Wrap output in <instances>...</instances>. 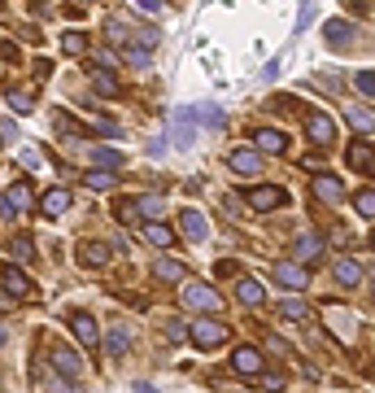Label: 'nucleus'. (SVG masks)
Masks as SVG:
<instances>
[{
	"label": "nucleus",
	"mask_w": 375,
	"mask_h": 393,
	"mask_svg": "<svg viewBox=\"0 0 375 393\" xmlns=\"http://www.w3.org/2000/svg\"><path fill=\"white\" fill-rule=\"evenodd\" d=\"M9 302H13V293H0V310H5Z\"/></svg>",
	"instance_id": "37998d69"
},
{
	"label": "nucleus",
	"mask_w": 375,
	"mask_h": 393,
	"mask_svg": "<svg viewBox=\"0 0 375 393\" xmlns=\"http://www.w3.org/2000/svg\"><path fill=\"white\" fill-rule=\"evenodd\" d=\"M92 92L96 96H118V75L105 70V66H101V70H92Z\"/></svg>",
	"instance_id": "aec40b11"
},
{
	"label": "nucleus",
	"mask_w": 375,
	"mask_h": 393,
	"mask_svg": "<svg viewBox=\"0 0 375 393\" xmlns=\"http://www.w3.org/2000/svg\"><path fill=\"white\" fill-rule=\"evenodd\" d=\"M153 280H161V284H184V267H179L175 258H157L153 262Z\"/></svg>",
	"instance_id": "f3484780"
},
{
	"label": "nucleus",
	"mask_w": 375,
	"mask_h": 393,
	"mask_svg": "<svg viewBox=\"0 0 375 393\" xmlns=\"http://www.w3.org/2000/svg\"><path fill=\"white\" fill-rule=\"evenodd\" d=\"M53 363H57L61 371H66V376H70V380H74V376H79V371H83V363H79V358H74L70 350H61V346L53 350Z\"/></svg>",
	"instance_id": "cd10ccee"
},
{
	"label": "nucleus",
	"mask_w": 375,
	"mask_h": 393,
	"mask_svg": "<svg viewBox=\"0 0 375 393\" xmlns=\"http://www.w3.org/2000/svg\"><path fill=\"white\" fill-rule=\"evenodd\" d=\"M192 114H197L205 127H223V109L218 105H192Z\"/></svg>",
	"instance_id": "72a5a7b5"
},
{
	"label": "nucleus",
	"mask_w": 375,
	"mask_h": 393,
	"mask_svg": "<svg viewBox=\"0 0 375 393\" xmlns=\"http://www.w3.org/2000/svg\"><path fill=\"white\" fill-rule=\"evenodd\" d=\"M319 254H323V236H314V232L297 236V245H292V258H301V262H314Z\"/></svg>",
	"instance_id": "a211bd4d"
},
{
	"label": "nucleus",
	"mask_w": 375,
	"mask_h": 393,
	"mask_svg": "<svg viewBox=\"0 0 375 393\" xmlns=\"http://www.w3.org/2000/svg\"><path fill=\"white\" fill-rule=\"evenodd\" d=\"M275 280L297 293V288H310V271L301 267V262H275Z\"/></svg>",
	"instance_id": "20e7f679"
},
{
	"label": "nucleus",
	"mask_w": 375,
	"mask_h": 393,
	"mask_svg": "<svg viewBox=\"0 0 375 393\" xmlns=\"http://www.w3.org/2000/svg\"><path fill=\"white\" fill-rule=\"evenodd\" d=\"M192 123H197V114H192V109H175V114H170L175 149H188V144H192Z\"/></svg>",
	"instance_id": "423d86ee"
},
{
	"label": "nucleus",
	"mask_w": 375,
	"mask_h": 393,
	"mask_svg": "<svg viewBox=\"0 0 375 393\" xmlns=\"http://www.w3.org/2000/svg\"><path fill=\"white\" fill-rule=\"evenodd\" d=\"M61 48H66L70 57H83V53H88V36H79V31H66V36H61Z\"/></svg>",
	"instance_id": "7c9ffc66"
},
{
	"label": "nucleus",
	"mask_w": 375,
	"mask_h": 393,
	"mask_svg": "<svg viewBox=\"0 0 375 393\" xmlns=\"http://www.w3.org/2000/svg\"><path fill=\"white\" fill-rule=\"evenodd\" d=\"M127 346H131L127 328H113V332L105 337V350H109V358H122V354H127Z\"/></svg>",
	"instance_id": "a878e982"
},
{
	"label": "nucleus",
	"mask_w": 375,
	"mask_h": 393,
	"mask_svg": "<svg viewBox=\"0 0 375 393\" xmlns=\"http://www.w3.org/2000/svg\"><path fill=\"white\" fill-rule=\"evenodd\" d=\"M280 319H310V306L301 298H284L280 302Z\"/></svg>",
	"instance_id": "c85d7f7f"
},
{
	"label": "nucleus",
	"mask_w": 375,
	"mask_h": 393,
	"mask_svg": "<svg viewBox=\"0 0 375 393\" xmlns=\"http://www.w3.org/2000/svg\"><path fill=\"white\" fill-rule=\"evenodd\" d=\"M79 258H83L88 267H105V262H109V245L92 240V245H83V249H79Z\"/></svg>",
	"instance_id": "b1692460"
},
{
	"label": "nucleus",
	"mask_w": 375,
	"mask_h": 393,
	"mask_svg": "<svg viewBox=\"0 0 375 393\" xmlns=\"http://www.w3.org/2000/svg\"><path fill=\"white\" fill-rule=\"evenodd\" d=\"M70 332H74V341L83 350H96L101 346V332H96V319L92 315H70Z\"/></svg>",
	"instance_id": "39448f33"
},
{
	"label": "nucleus",
	"mask_w": 375,
	"mask_h": 393,
	"mask_svg": "<svg viewBox=\"0 0 375 393\" xmlns=\"http://www.w3.org/2000/svg\"><path fill=\"white\" fill-rule=\"evenodd\" d=\"M353 88L362 92V96H375V70H358L353 75Z\"/></svg>",
	"instance_id": "c9c22d12"
},
{
	"label": "nucleus",
	"mask_w": 375,
	"mask_h": 393,
	"mask_svg": "<svg viewBox=\"0 0 375 393\" xmlns=\"http://www.w3.org/2000/svg\"><path fill=\"white\" fill-rule=\"evenodd\" d=\"M336 280L345 284V288H353V284H362V267H358L353 258H336Z\"/></svg>",
	"instance_id": "412c9836"
},
{
	"label": "nucleus",
	"mask_w": 375,
	"mask_h": 393,
	"mask_svg": "<svg viewBox=\"0 0 375 393\" xmlns=\"http://www.w3.org/2000/svg\"><path fill=\"white\" fill-rule=\"evenodd\" d=\"M70 201H74V196H70V188H53V192H44V201H40V210H44V215H66V210H70Z\"/></svg>",
	"instance_id": "dca6fc26"
},
{
	"label": "nucleus",
	"mask_w": 375,
	"mask_h": 393,
	"mask_svg": "<svg viewBox=\"0 0 375 393\" xmlns=\"http://www.w3.org/2000/svg\"><path fill=\"white\" fill-rule=\"evenodd\" d=\"M323 40H328L332 48H349V44H353V22L328 18V22H323Z\"/></svg>",
	"instance_id": "0eeeda50"
},
{
	"label": "nucleus",
	"mask_w": 375,
	"mask_h": 393,
	"mask_svg": "<svg viewBox=\"0 0 375 393\" xmlns=\"http://www.w3.org/2000/svg\"><path fill=\"white\" fill-rule=\"evenodd\" d=\"M0 346H5V328H0Z\"/></svg>",
	"instance_id": "c03bdc74"
},
{
	"label": "nucleus",
	"mask_w": 375,
	"mask_h": 393,
	"mask_svg": "<svg viewBox=\"0 0 375 393\" xmlns=\"http://www.w3.org/2000/svg\"><path fill=\"white\" fill-rule=\"evenodd\" d=\"M136 5H140V13H157V9H161V0H136Z\"/></svg>",
	"instance_id": "a19ab883"
},
{
	"label": "nucleus",
	"mask_w": 375,
	"mask_h": 393,
	"mask_svg": "<svg viewBox=\"0 0 375 393\" xmlns=\"http://www.w3.org/2000/svg\"><path fill=\"white\" fill-rule=\"evenodd\" d=\"M371 249H375V236H371Z\"/></svg>",
	"instance_id": "a18cd8bd"
},
{
	"label": "nucleus",
	"mask_w": 375,
	"mask_h": 393,
	"mask_svg": "<svg viewBox=\"0 0 375 393\" xmlns=\"http://www.w3.org/2000/svg\"><path fill=\"white\" fill-rule=\"evenodd\" d=\"M214 275H218V280H232V275H236V262H218Z\"/></svg>",
	"instance_id": "58836bf2"
},
{
	"label": "nucleus",
	"mask_w": 375,
	"mask_h": 393,
	"mask_svg": "<svg viewBox=\"0 0 375 393\" xmlns=\"http://www.w3.org/2000/svg\"><path fill=\"white\" fill-rule=\"evenodd\" d=\"M314 9H319V5H301V18H297V26H292V31H305L310 22H314Z\"/></svg>",
	"instance_id": "4c0bfd02"
},
{
	"label": "nucleus",
	"mask_w": 375,
	"mask_h": 393,
	"mask_svg": "<svg viewBox=\"0 0 375 393\" xmlns=\"http://www.w3.org/2000/svg\"><path fill=\"white\" fill-rule=\"evenodd\" d=\"M349 167L375 179V149H371V144H362V140H353L349 144Z\"/></svg>",
	"instance_id": "9b49d317"
},
{
	"label": "nucleus",
	"mask_w": 375,
	"mask_h": 393,
	"mask_svg": "<svg viewBox=\"0 0 375 393\" xmlns=\"http://www.w3.org/2000/svg\"><path fill=\"white\" fill-rule=\"evenodd\" d=\"M9 105L18 114H31V105H35V92L31 88H9Z\"/></svg>",
	"instance_id": "c756f323"
},
{
	"label": "nucleus",
	"mask_w": 375,
	"mask_h": 393,
	"mask_svg": "<svg viewBox=\"0 0 375 393\" xmlns=\"http://www.w3.org/2000/svg\"><path fill=\"white\" fill-rule=\"evenodd\" d=\"M227 167H232L236 175H257L262 157H257V149H232V153H227Z\"/></svg>",
	"instance_id": "9d476101"
},
{
	"label": "nucleus",
	"mask_w": 375,
	"mask_h": 393,
	"mask_svg": "<svg viewBox=\"0 0 375 393\" xmlns=\"http://www.w3.org/2000/svg\"><path fill=\"white\" fill-rule=\"evenodd\" d=\"M9 254L18 258V262H31V258H35V245H31V236H13L9 240Z\"/></svg>",
	"instance_id": "473e14b6"
},
{
	"label": "nucleus",
	"mask_w": 375,
	"mask_h": 393,
	"mask_svg": "<svg viewBox=\"0 0 375 393\" xmlns=\"http://www.w3.org/2000/svg\"><path fill=\"white\" fill-rule=\"evenodd\" d=\"M249 206H253V210H275V206H284V188H275V184L253 188V192H249Z\"/></svg>",
	"instance_id": "4468645a"
},
{
	"label": "nucleus",
	"mask_w": 375,
	"mask_h": 393,
	"mask_svg": "<svg viewBox=\"0 0 375 393\" xmlns=\"http://www.w3.org/2000/svg\"><path fill=\"white\" fill-rule=\"evenodd\" d=\"M5 206L13 210V215H22V210L31 206V188H26V184H13V188H9V196H5Z\"/></svg>",
	"instance_id": "bb28decb"
},
{
	"label": "nucleus",
	"mask_w": 375,
	"mask_h": 393,
	"mask_svg": "<svg viewBox=\"0 0 375 393\" xmlns=\"http://www.w3.org/2000/svg\"><path fill=\"white\" fill-rule=\"evenodd\" d=\"M349 127L367 136V131H375V114H371L367 105H353V109H349Z\"/></svg>",
	"instance_id": "393cba45"
},
{
	"label": "nucleus",
	"mask_w": 375,
	"mask_h": 393,
	"mask_svg": "<svg viewBox=\"0 0 375 393\" xmlns=\"http://www.w3.org/2000/svg\"><path fill=\"white\" fill-rule=\"evenodd\" d=\"M179 298H184L188 310H218V306H223V298H218L214 288H205V284H197V280H188V275H184V288H179Z\"/></svg>",
	"instance_id": "f03ea898"
},
{
	"label": "nucleus",
	"mask_w": 375,
	"mask_h": 393,
	"mask_svg": "<svg viewBox=\"0 0 375 393\" xmlns=\"http://www.w3.org/2000/svg\"><path fill=\"white\" fill-rule=\"evenodd\" d=\"M83 184H88L92 192H105V188H113V184H118V179H113V175H109V167H105V171H92V175H83Z\"/></svg>",
	"instance_id": "2f4dec72"
},
{
	"label": "nucleus",
	"mask_w": 375,
	"mask_h": 393,
	"mask_svg": "<svg viewBox=\"0 0 375 393\" xmlns=\"http://www.w3.org/2000/svg\"><path fill=\"white\" fill-rule=\"evenodd\" d=\"M166 337H170V341H184V337H188V328H184V323H170V328H166Z\"/></svg>",
	"instance_id": "ea45409f"
},
{
	"label": "nucleus",
	"mask_w": 375,
	"mask_h": 393,
	"mask_svg": "<svg viewBox=\"0 0 375 393\" xmlns=\"http://www.w3.org/2000/svg\"><path fill=\"white\" fill-rule=\"evenodd\" d=\"M353 206H358V215H367V219H375V188H362L353 196Z\"/></svg>",
	"instance_id": "f704fd0d"
},
{
	"label": "nucleus",
	"mask_w": 375,
	"mask_h": 393,
	"mask_svg": "<svg viewBox=\"0 0 375 393\" xmlns=\"http://www.w3.org/2000/svg\"><path fill=\"white\" fill-rule=\"evenodd\" d=\"M0 280H5V288L13 293V298H31V293H35V284H31L13 262H9V267H0Z\"/></svg>",
	"instance_id": "f8f14e48"
},
{
	"label": "nucleus",
	"mask_w": 375,
	"mask_h": 393,
	"mask_svg": "<svg viewBox=\"0 0 375 393\" xmlns=\"http://www.w3.org/2000/svg\"><path fill=\"white\" fill-rule=\"evenodd\" d=\"M0 75H5V66H0Z\"/></svg>",
	"instance_id": "49530a36"
},
{
	"label": "nucleus",
	"mask_w": 375,
	"mask_h": 393,
	"mask_svg": "<svg viewBox=\"0 0 375 393\" xmlns=\"http://www.w3.org/2000/svg\"><path fill=\"white\" fill-rule=\"evenodd\" d=\"M92 157L101 162V167H122V153H113V149H92Z\"/></svg>",
	"instance_id": "e433bc0d"
},
{
	"label": "nucleus",
	"mask_w": 375,
	"mask_h": 393,
	"mask_svg": "<svg viewBox=\"0 0 375 393\" xmlns=\"http://www.w3.org/2000/svg\"><path fill=\"white\" fill-rule=\"evenodd\" d=\"M305 131H310V140H314V144H332L336 140V123L328 118V114H310Z\"/></svg>",
	"instance_id": "6e6552de"
},
{
	"label": "nucleus",
	"mask_w": 375,
	"mask_h": 393,
	"mask_svg": "<svg viewBox=\"0 0 375 393\" xmlns=\"http://www.w3.org/2000/svg\"><path fill=\"white\" fill-rule=\"evenodd\" d=\"M314 196H319V201H328V206H340V201H345V188H340L336 175H319L314 179Z\"/></svg>",
	"instance_id": "ddd939ff"
},
{
	"label": "nucleus",
	"mask_w": 375,
	"mask_h": 393,
	"mask_svg": "<svg viewBox=\"0 0 375 393\" xmlns=\"http://www.w3.org/2000/svg\"><path fill=\"white\" fill-rule=\"evenodd\" d=\"M236 298H240L244 306H262V302H266V288H262V280L244 275V280H236Z\"/></svg>",
	"instance_id": "2eb2a0df"
},
{
	"label": "nucleus",
	"mask_w": 375,
	"mask_h": 393,
	"mask_svg": "<svg viewBox=\"0 0 375 393\" xmlns=\"http://www.w3.org/2000/svg\"><path fill=\"white\" fill-rule=\"evenodd\" d=\"M227 332H232V328H227L223 319H197V323H188V337L197 341L201 350H214V346H223V341H227Z\"/></svg>",
	"instance_id": "f257e3e1"
},
{
	"label": "nucleus",
	"mask_w": 375,
	"mask_h": 393,
	"mask_svg": "<svg viewBox=\"0 0 375 393\" xmlns=\"http://www.w3.org/2000/svg\"><path fill=\"white\" fill-rule=\"evenodd\" d=\"M144 240L157 245V249H170V245H175V232H170L166 223H149V227H144Z\"/></svg>",
	"instance_id": "4be33fe9"
},
{
	"label": "nucleus",
	"mask_w": 375,
	"mask_h": 393,
	"mask_svg": "<svg viewBox=\"0 0 375 393\" xmlns=\"http://www.w3.org/2000/svg\"><path fill=\"white\" fill-rule=\"evenodd\" d=\"M253 144H257V149H266V153H284L288 149V136H284V131H253Z\"/></svg>",
	"instance_id": "6ab92c4d"
},
{
	"label": "nucleus",
	"mask_w": 375,
	"mask_h": 393,
	"mask_svg": "<svg viewBox=\"0 0 375 393\" xmlns=\"http://www.w3.org/2000/svg\"><path fill=\"white\" fill-rule=\"evenodd\" d=\"M262 367H266V358H262V350H257V346H240V350L232 354V371L244 376V380H257V376H262Z\"/></svg>",
	"instance_id": "7ed1b4c3"
},
{
	"label": "nucleus",
	"mask_w": 375,
	"mask_h": 393,
	"mask_svg": "<svg viewBox=\"0 0 375 393\" xmlns=\"http://www.w3.org/2000/svg\"><path fill=\"white\" fill-rule=\"evenodd\" d=\"M113 219H118V223H140L149 215H144V201H118V206H113Z\"/></svg>",
	"instance_id": "5701e85b"
},
{
	"label": "nucleus",
	"mask_w": 375,
	"mask_h": 393,
	"mask_svg": "<svg viewBox=\"0 0 375 393\" xmlns=\"http://www.w3.org/2000/svg\"><path fill=\"white\" fill-rule=\"evenodd\" d=\"M205 232H209V227H205L201 210H184V215H179V236H184V240H205Z\"/></svg>",
	"instance_id": "1a4fd4ad"
},
{
	"label": "nucleus",
	"mask_w": 375,
	"mask_h": 393,
	"mask_svg": "<svg viewBox=\"0 0 375 393\" xmlns=\"http://www.w3.org/2000/svg\"><path fill=\"white\" fill-rule=\"evenodd\" d=\"M92 61H96V66H105V70H109V66H113V53H92Z\"/></svg>",
	"instance_id": "79ce46f5"
}]
</instances>
